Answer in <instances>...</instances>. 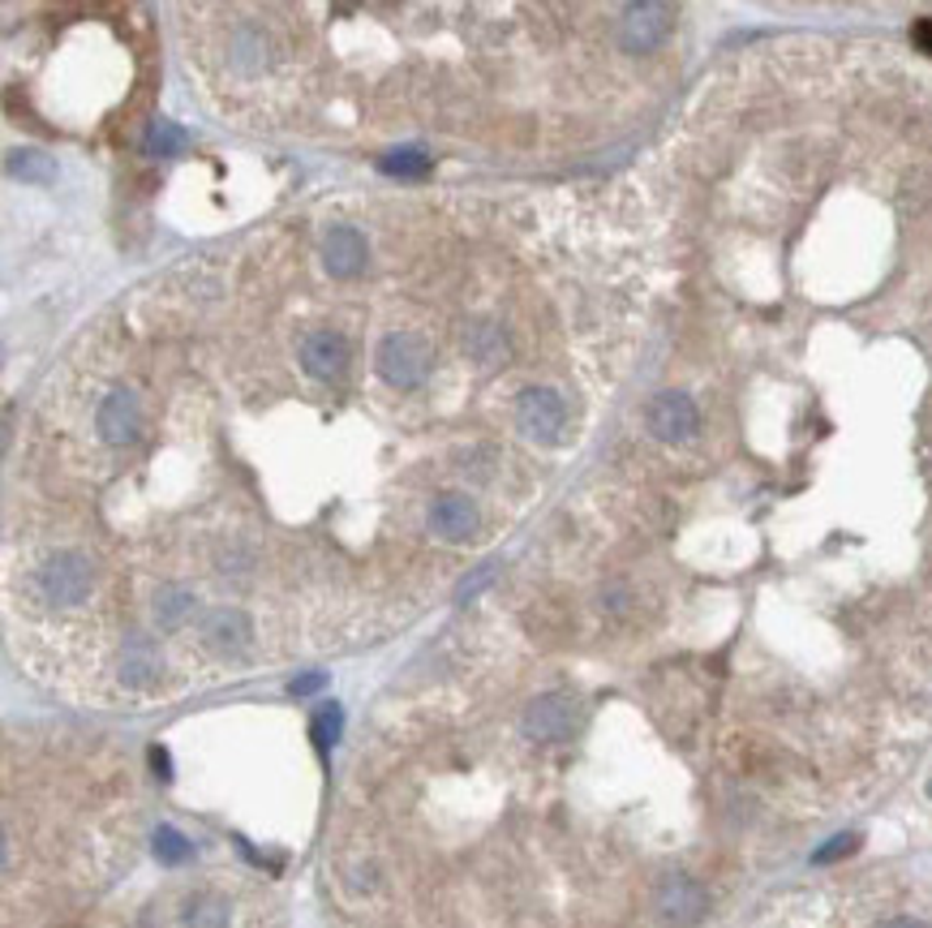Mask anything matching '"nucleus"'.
<instances>
[{"instance_id":"9d476101","label":"nucleus","mask_w":932,"mask_h":928,"mask_svg":"<svg viewBox=\"0 0 932 928\" xmlns=\"http://www.w3.org/2000/svg\"><path fill=\"white\" fill-rule=\"evenodd\" d=\"M198 641L207 654H220V658H232V654H245L250 641H254V627L245 611H232V607H220L198 623Z\"/></svg>"},{"instance_id":"dca6fc26","label":"nucleus","mask_w":932,"mask_h":928,"mask_svg":"<svg viewBox=\"0 0 932 928\" xmlns=\"http://www.w3.org/2000/svg\"><path fill=\"white\" fill-rule=\"evenodd\" d=\"M155 855H160V864H185V860L194 855V847H189V839H185L180 830L160 826V830H155Z\"/></svg>"},{"instance_id":"f8f14e48","label":"nucleus","mask_w":932,"mask_h":928,"mask_svg":"<svg viewBox=\"0 0 932 928\" xmlns=\"http://www.w3.org/2000/svg\"><path fill=\"white\" fill-rule=\"evenodd\" d=\"M301 370L318 383L340 379L349 370V340L340 331H310L301 340Z\"/></svg>"},{"instance_id":"aec40b11","label":"nucleus","mask_w":932,"mask_h":928,"mask_svg":"<svg viewBox=\"0 0 932 928\" xmlns=\"http://www.w3.org/2000/svg\"><path fill=\"white\" fill-rule=\"evenodd\" d=\"M383 173H392V177H426L430 160L421 151H396V155L383 160Z\"/></svg>"},{"instance_id":"423d86ee","label":"nucleus","mask_w":932,"mask_h":928,"mask_svg":"<svg viewBox=\"0 0 932 928\" xmlns=\"http://www.w3.org/2000/svg\"><path fill=\"white\" fill-rule=\"evenodd\" d=\"M525 735L537 740V744H555V740H568L580 727V701L572 692H546L529 701L525 718H520Z\"/></svg>"},{"instance_id":"393cba45","label":"nucleus","mask_w":932,"mask_h":928,"mask_svg":"<svg viewBox=\"0 0 932 928\" xmlns=\"http://www.w3.org/2000/svg\"><path fill=\"white\" fill-rule=\"evenodd\" d=\"M881 928H932L924 925V920H915V916H893V920H886Z\"/></svg>"},{"instance_id":"5701e85b","label":"nucleus","mask_w":932,"mask_h":928,"mask_svg":"<svg viewBox=\"0 0 932 928\" xmlns=\"http://www.w3.org/2000/svg\"><path fill=\"white\" fill-rule=\"evenodd\" d=\"M911 40H915V47H920V52H929V56H932V18H924V22H915V31H911Z\"/></svg>"},{"instance_id":"6ab92c4d","label":"nucleus","mask_w":932,"mask_h":928,"mask_svg":"<svg viewBox=\"0 0 932 928\" xmlns=\"http://www.w3.org/2000/svg\"><path fill=\"white\" fill-rule=\"evenodd\" d=\"M180 146H185V133L173 125V121H160L155 130L146 133V151L151 155H160V160H168V155H177Z\"/></svg>"},{"instance_id":"1a4fd4ad","label":"nucleus","mask_w":932,"mask_h":928,"mask_svg":"<svg viewBox=\"0 0 932 928\" xmlns=\"http://www.w3.org/2000/svg\"><path fill=\"white\" fill-rule=\"evenodd\" d=\"M478 525H482V512H478V503H473L469 494H460V490H447V494H439V499L430 503V533H435L439 542L460 546V542L478 537Z\"/></svg>"},{"instance_id":"0eeeda50","label":"nucleus","mask_w":932,"mask_h":928,"mask_svg":"<svg viewBox=\"0 0 932 928\" xmlns=\"http://www.w3.org/2000/svg\"><path fill=\"white\" fill-rule=\"evenodd\" d=\"M710 911V889L688 873H666L658 882V916L670 928H692Z\"/></svg>"},{"instance_id":"412c9836","label":"nucleus","mask_w":932,"mask_h":928,"mask_svg":"<svg viewBox=\"0 0 932 928\" xmlns=\"http://www.w3.org/2000/svg\"><path fill=\"white\" fill-rule=\"evenodd\" d=\"M851 851H859V834H834L812 851V864H834V860H846Z\"/></svg>"},{"instance_id":"f257e3e1","label":"nucleus","mask_w":932,"mask_h":928,"mask_svg":"<svg viewBox=\"0 0 932 928\" xmlns=\"http://www.w3.org/2000/svg\"><path fill=\"white\" fill-rule=\"evenodd\" d=\"M35 593L44 598L47 607L65 611V607H78L90 598V585H95V568L83 550H52L44 564L31 576Z\"/></svg>"},{"instance_id":"ddd939ff","label":"nucleus","mask_w":932,"mask_h":928,"mask_svg":"<svg viewBox=\"0 0 932 928\" xmlns=\"http://www.w3.org/2000/svg\"><path fill=\"white\" fill-rule=\"evenodd\" d=\"M464 353L473 357L478 365H498V361H507L512 340H507L503 323H494V318H473V323L464 327Z\"/></svg>"},{"instance_id":"f3484780","label":"nucleus","mask_w":932,"mask_h":928,"mask_svg":"<svg viewBox=\"0 0 932 928\" xmlns=\"http://www.w3.org/2000/svg\"><path fill=\"white\" fill-rule=\"evenodd\" d=\"M9 173L26 181H52V160L40 155V151H13L9 155Z\"/></svg>"},{"instance_id":"b1692460","label":"nucleus","mask_w":932,"mask_h":928,"mask_svg":"<svg viewBox=\"0 0 932 928\" xmlns=\"http://www.w3.org/2000/svg\"><path fill=\"white\" fill-rule=\"evenodd\" d=\"M151 761H155V774H160V778H173V765H168V752H164V749H155V752H151Z\"/></svg>"},{"instance_id":"4468645a","label":"nucleus","mask_w":932,"mask_h":928,"mask_svg":"<svg viewBox=\"0 0 932 928\" xmlns=\"http://www.w3.org/2000/svg\"><path fill=\"white\" fill-rule=\"evenodd\" d=\"M189 615H194V593H189V589L164 585V589L155 593V619H160L164 627H180Z\"/></svg>"},{"instance_id":"2eb2a0df","label":"nucleus","mask_w":932,"mask_h":928,"mask_svg":"<svg viewBox=\"0 0 932 928\" xmlns=\"http://www.w3.org/2000/svg\"><path fill=\"white\" fill-rule=\"evenodd\" d=\"M185 928H228V903H220V898H194L185 907Z\"/></svg>"},{"instance_id":"7ed1b4c3","label":"nucleus","mask_w":932,"mask_h":928,"mask_svg":"<svg viewBox=\"0 0 932 928\" xmlns=\"http://www.w3.org/2000/svg\"><path fill=\"white\" fill-rule=\"evenodd\" d=\"M670 31H675L670 0H627L619 18V47L627 56H649L670 40Z\"/></svg>"},{"instance_id":"f03ea898","label":"nucleus","mask_w":932,"mask_h":928,"mask_svg":"<svg viewBox=\"0 0 932 928\" xmlns=\"http://www.w3.org/2000/svg\"><path fill=\"white\" fill-rule=\"evenodd\" d=\"M374 370H379L383 383H392L399 392H413V387H421V383L430 379V370H435V349H430L421 336H413V331H392V336L379 340Z\"/></svg>"},{"instance_id":"4be33fe9","label":"nucleus","mask_w":932,"mask_h":928,"mask_svg":"<svg viewBox=\"0 0 932 928\" xmlns=\"http://www.w3.org/2000/svg\"><path fill=\"white\" fill-rule=\"evenodd\" d=\"M318 688H327V675H322V670H314V675H301V679H293V692H297V697H306V692H318Z\"/></svg>"},{"instance_id":"9b49d317","label":"nucleus","mask_w":932,"mask_h":928,"mask_svg":"<svg viewBox=\"0 0 932 928\" xmlns=\"http://www.w3.org/2000/svg\"><path fill=\"white\" fill-rule=\"evenodd\" d=\"M370 263V245H365V237L349 228V223H331L327 232H322V266L336 275V280H353L361 275Z\"/></svg>"},{"instance_id":"6e6552de","label":"nucleus","mask_w":932,"mask_h":928,"mask_svg":"<svg viewBox=\"0 0 932 928\" xmlns=\"http://www.w3.org/2000/svg\"><path fill=\"white\" fill-rule=\"evenodd\" d=\"M95 430H99V439L108 447L138 443V435H142V404H138V396L125 392V387L108 392L99 400V408H95Z\"/></svg>"},{"instance_id":"20e7f679","label":"nucleus","mask_w":932,"mask_h":928,"mask_svg":"<svg viewBox=\"0 0 932 928\" xmlns=\"http://www.w3.org/2000/svg\"><path fill=\"white\" fill-rule=\"evenodd\" d=\"M516 426L533 443H559L568 430V400L546 383H533L516 396Z\"/></svg>"},{"instance_id":"a211bd4d","label":"nucleus","mask_w":932,"mask_h":928,"mask_svg":"<svg viewBox=\"0 0 932 928\" xmlns=\"http://www.w3.org/2000/svg\"><path fill=\"white\" fill-rule=\"evenodd\" d=\"M340 722H344L340 706H322L314 713V744H318V752H327L340 740Z\"/></svg>"},{"instance_id":"39448f33","label":"nucleus","mask_w":932,"mask_h":928,"mask_svg":"<svg viewBox=\"0 0 932 928\" xmlns=\"http://www.w3.org/2000/svg\"><path fill=\"white\" fill-rule=\"evenodd\" d=\"M645 426H649V435L658 443L679 447V443L697 439L701 408H697V400L688 396V392H658V396L649 400V408H645Z\"/></svg>"}]
</instances>
